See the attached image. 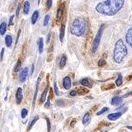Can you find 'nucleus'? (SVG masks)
I'll list each match as a JSON object with an SVG mask.
<instances>
[{
  "label": "nucleus",
  "mask_w": 132,
  "mask_h": 132,
  "mask_svg": "<svg viewBox=\"0 0 132 132\" xmlns=\"http://www.w3.org/2000/svg\"><path fill=\"white\" fill-rule=\"evenodd\" d=\"M124 3V0H105L95 6V10L99 14L113 16L122 9Z\"/></svg>",
  "instance_id": "f257e3e1"
},
{
  "label": "nucleus",
  "mask_w": 132,
  "mask_h": 132,
  "mask_svg": "<svg viewBox=\"0 0 132 132\" xmlns=\"http://www.w3.org/2000/svg\"><path fill=\"white\" fill-rule=\"evenodd\" d=\"M128 49L122 39H119L115 43L113 52V60L116 63L122 62L123 59L127 55Z\"/></svg>",
  "instance_id": "f03ea898"
},
{
  "label": "nucleus",
  "mask_w": 132,
  "mask_h": 132,
  "mask_svg": "<svg viewBox=\"0 0 132 132\" xmlns=\"http://www.w3.org/2000/svg\"><path fill=\"white\" fill-rule=\"evenodd\" d=\"M71 33L76 37L84 35L86 31V23L85 20L81 18H76L73 20L71 25Z\"/></svg>",
  "instance_id": "7ed1b4c3"
},
{
  "label": "nucleus",
  "mask_w": 132,
  "mask_h": 132,
  "mask_svg": "<svg viewBox=\"0 0 132 132\" xmlns=\"http://www.w3.org/2000/svg\"><path fill=\"white\" fill-rule=\"evenodd\" d=\"M104 28H105V24H102L100 27L97 34L95 35V37L94 40H93V45H92V52L93 54H95V52H97V50H98V48L100 43H101L102 35H103V32H104Z\"/></svg>",
  "instance_id": "20e7f679"
},
{
  "label": "nucleus",
  "mask_w": 132,
  "mask_h": 132,
  "mask_svg": "<svg viewBox=\"0 0 132 132\" xmlns=\"http://www.w3.org/2000/svg\"><path fill=\"white\" fill-rule=\"evenodd\" d=\"M42 75L43 73H41L40 76H38V80L36 82V87H35V93H34V96H33V101H32V107L33 109L35 108V103H36V98H37V96H38V90H39V86L40 84V81H41V79H42Z\"/></svg>",
  "instance_id": "39448f33"
},
{
  "label": "nucleus",
  "mask_w": 132,
  "mask_h": 132,
  "mask_svg": "<svg viewBox=\"0 0 132 132\" xmlns=\"http://www.w3.org/2000/svg\"><path fill=\"white\" fill-rule=\"evenodd\" d=\"M46 80H47V85L46 87V88L44 89L43 93L41 95V97H40V103L43 104L45 102L46 99V96L48 94V88H49V74L46 75Z\"/></svg>",
  "instance_id": "423d86ee"
},
{
  "label": "nucleus",
  "mask_w": 132,
  "mask_h": 132,
  "mask_svg": "<svg viewBox=\"0 0 132 132\" xmlns=\"http://www.w3.org/2000/svg\"><path fill=\"white\" fill-rule=\"evenodd\" d=\"M29 74V68L27 67H26L25 68H24L22 71L20 72L19 74V80L21 82H24Z\"/></svg>",
  "instance_id": "0eeeda50"
},
{
  "label": "nucleus",
  "mask_w": 132,
  "mask_h": 132,
  "mask_svg": "<svg viewBox=\"0 0 132 132\" xmlns=\"http://www.w3.org/2000/svg\"><path fill=\"white\" fill-rule=\"evenodd\" d=\"M62 85H63V87L66 90H70L72 86V83H71V79L69 76H65L63 81H62Z\"/></svg>",
  "instance_id": "6e6552de"
},
{
  "label": "nucleus",
  "mask_w": 132,
  "mask_h": 132,
  "mask_svg": "<svg viewBox=\"0 0 132 132\" xmlns=\"http://www.w3.org/2000/svg\"><path fill=\"white\" fill-rule=\"evenodd\" d=\"M23 99V91L21 87H19L17 89V91L15 93V100H16V103L18 104H20L22 101Z\"/></svg>",
  "instance_id": "1a4fd4ad"
},
{
  "label": "nucleus",
  "mask_w": 132,
  "mask_h": 132,
  "mask_svg": "<svg viewBox=\"0 0 132 132\" xmlns=\"http://www.w3.org/2000/svg\"><path fill=\"white\" fill-rule=\"evenodd\" d=\"M123 114V112H114V113H111L109 114L107 116V118H108L109 120H112V121H115L117 120L118 119L120 118Z\"/></svg>",
  "instance_id": "9d476101"
},
{
  "label": "nucleus",
  "mask_w": 132,
  "mask_h": 132,
  "mask_svg": "<svg viewBox=\"0 0 132 132\" xmlns=\"http://www.w3.org/2000/svg\"><path fill=\"white\" fill-rule=\"evenodd\" d=\"M64 10H65V4L62 3L57 10V16H56V19L57 21H60L61 20V19L62 18V15L64 14Z\"/></svg>",
  "instance_id": "9b49d317"
},
{
  "label": "nucleus",
  "mask_w": 132,
  "mask_h": 132,
  "mask_svg": "<svg viewBox=\"0 0 132 132\" xmlns=\"http://www.w3.org/2000/svg\"><path fill=\"white\" fill-rule=\"evenodd\" d=\"M126 40L129 46L132 48V27L128 29L126 35Z\"/></svg>",
  "instance_id": "f8f14e48"
},
{
  "label": "nucleus",
  "mask_w": 132,
  "mask_h": 132,
  "mask_svg": "<svg viewBox=\"0 0 132 132\" xmlns=\"http://www.w3.org/2000/svg\"><path fill=\"white\" fill-rule=\"evenodd\" d=\"M65 33V25L63 23L61 24V27L60 29V35H59V38H60V40L61 43L63 42V40H64Z\"/></svg>",
  "instance_id": "ddd939ff"
},
{
  "label": "nucleus",
  "mask_w": 132,
  "mask_h": 132,
  "mask_svg": "<svg viewBox=\"0 0 132 132\" xmlns=\"http://www.w3.org/2000/svg\"><path fill=\"white\" fill-rule=\"evenodd\" d=\"M122 101H123V98L119 97V96H114L112 99L111 104L113 106H118L122 103Z\"/></svg>",
  "instance_id": "4468645a"
},
{
  "label": "nucleus",
  "mask_w": 132,
  "mask_h": 132,
  "mask_svg": "<svg viewBox=\"0 0 132 132\" xmlns=\"http://www.w3.org/2000/svg\"><path fill=\"white\" fill-rule=\"evenodd\" d=\"M38 18H39V11L38 10L34 11V13L32 15V17H31V23H32V24L34 25V24H36Z\"/></svg>",
  "instance_id": "2eb2a0df"
},
{
  "label": "nucleus",
  "mask_w": 132,
  "mask_h": 132,
  "mask_svg": "<svg viewBox=\"0 0 132 132\" xmlns=\"http://www.w3.org/2000/svg\"><path fill=\"white\" fill-rule=\"evenodd\" d=\"M5 45L6 46H7L8 48H10L12 44H13V37L10 35H7L5 36Z\"/></svg>",
  "instance_id": "dca6fc26"
},
{
  "label": "nucleus",
  "mask_w": 132,
  "mask_h": 132,
  "mask_svg": "<svg viewBox=\"0 0 132 132\" xmlns=\"http://www.w3.org/2000/svg\"><path fill=\"white\" fill-rule=\"evenodd\" d=\"M37 44H38V51H39V53L40 54H42L43 52V39L42 38H38V41H37Z\"/></svg>",
  "instance_id": "f3484780"
},
{
  "label": "nucleus",
  "mask_w": 132,
  "mask_h": 132,
  "mask_svg": "<svg viewBox=\"0 0 132 132\" xmlns=\"http://www.w3.org/2000/svg\"><path fill=\"white\" fill-rule=\"evenodd\" d=\"M115 87V85L114 84H112V83H110V84H107V85H104L101 86V90H104V91H106V90H112Z\"/></svg>",
  "instance_id": "a211bd4d"
},
{
  "label": "nucleus",
  "mask_w": 132,
  "mask_h": 132,
  "mask_svg": "<svg viewBox=\"0 0 132 132\" xmlns=\"http://www.w3.org/2000/svg\"><path fill=\"white\" fill-rule=\"evenodd\" d=\"M66 62H67V57L65 54L62 55L61 58H60V69H63L65 68L66 65Z\"/></svg>",
  "instance_id": "6ab92c4d"
},
{
  "label": "nucleus",
  "mask_w": 132,
  "mask_h": 132,
  "mask_svg": "<svg viewBox=\"0 0 132 132\" xmlns=\"http://www.w3.org/2000/svg\"><path fill=\"white\" fill-rule=\"evenodd\" d=\"M76 91H77V94L79 95H85L90 92V90L85 87H79Z\"/></svg>",
  "instance_id": "aec40b11"
},
{
  "label": "nucleus",
  "mask_w": 132,
  "mask_h": 132,
  "mask_svg": "<svg viewBox=\"0 0 132 132\" xmlns=\"http://www.w3.org/2000/svg\"><path fill=\"white\" fill-rule=\"evenodd\" d=\"M7 25L5 21L0 24V35H5L6 31H7Z\"/></svg>",
  "instance_id": "412c9836"
},
{
  "label": "nucleus",
  "mask_w": 132,
  "mask_h": 132,
  "mask_svg": "<svg viewBox=\"0 0 132 132\" xmlns=\"http://www.w3.org/2000/svg\"><path fill=\"white\" fill-rule=\"evenodd\" d=\"M30 10V3L28 1H25L24 4V13L25 15H28Z\"/></svg>",
  "instance_id": "4be33fe9"
},
{
  "label": "nucleus",
  "mask_w": 132,
  "mask_h": 132,
  "mask_svg": "<svg viewBox=\"0 0 132 132\" xmlns=\"http://www.w3.org/2000/svg\"><path fill=\"white\" fill-rule=\"evenodd\" d=\"M21 65H22V62L19 59V60L17 61V62H16V64L15 65L14 68H13V71H14L15 73H18V72L20 71L21 68Z\"/></svg>",
  "instance_id": "5701e85b"
},
{
  "label": "nucleus",
  "mask_w": 132,
  "mask_h": 132,
  "mask_svg": "<svg viewBox=\"0 0 132 132\" xmlns=\"http://www.w3.org/2000/svg\"><path fill=\"white\" fill-rule=\"evenodd\" d=\"M80 84L81 85H83L84 87H89V88H92V85L90 83L89 80L87 79H82L80 81Z\"/></svg>",
  "instance_id": "b1692460"
},
{
  "label": "nucleus",
  "mask_w": 132,
  "mask_h": 132,
  "mask_svg": "<svg viewBox=\"0 0 132 132\" xmlns=\"http://www.w3.org/2000/svg\"><path fill=\"white\" fill-rule=\"evenodd\" d=\"M38 120H39V116H38V115L35 116V117H34V118L32 119V120L30 122L29 125L28 126V128H27V131H30V129H32V128L34 126V125H35V123H37V121H38Z\"/></svg>",
  "instance_id": "393cba45"
},
{
  "label": "nucleus",
  "mask_w": 132,
  "mask_h": 132,
  "mask_svg": "<svg viewBox=\"0 0 132 132\" xmlns=\"http://www.w3.org/2000/svg\"><path fill=\"white\" fill-rule=\"evenodd\" d=\"M90 119V113H89V112L85 113V114L84 115V117H83V119H82V123H83V125H86L87 123L89 122Z\"/></svg>",
  "instance_id": "a878e982"
},
{
  "label": "nucleus",
  "mask_w": 132,
  "mask_h": 132,
  "mask_svg": "<svg viewBox=\"0 0 132 132\" xmlns=\"http://www.w3.org/2000/svg\"><path fill=\"white\" fill-rule=\"evenodd\" d=\"M122 84H123V76L120 73V74L118 75V79L115 81V85H117L118 87H120V86L122 85Z\"/></svg>",
  "instance_id": "bb28decb"
},
{
  "label": "nucleus",
  "mask_w": 132,
  "mask_h": 132,
  "mask_svg": "<svg viewBox=\"0 0 132 132\" xmlns=\"http://www.w3.org/2000/svg\"><path fill=\"white\" fill-rule=\"evenodd\" d=\"M56 104L58 106H60V107H63L65 106V101L62 99H59V100H57L56 101Z\"/></svg>",
  "instance_id": "cd10ccee"
},
{
  "label": "nucleus",
  "mask_w": 132,
  "mask_h": 132,
  "mask_svg": "<svg viewBox=\"0 0 132 132\" xmlns=\"http://www.w3.org/2000/svg\"><path fill=\"white\" fill-rule=\"evenodd\" d=\"M49 20H50V15H46L44 20H43V26L44 27H47L49 23Z\"/></svg>",
  "instance_id": "c85d7f7f"
},
{
  "label": "nucleus",
  "mask_w": 132,
  "mask_h": 132,
  "mask_svg": "<svg viewBox=\"0 0 132 132\" xmlns=\"http://www.w3.org/2000/svg\"><path fill=\"white\" fill-rule=\"evenodd\" d=\"M106 64H107V62H106V61L105 60V59H104V58L100 59L98 60V65L99 67H104Z\"/></svg>",
  "instance_id": "c756f323"
},
{
  "label": "nucleus",
  "mask_w": 132,
  "mask_h": 132,
  "mask_svg": "<svg viewBox=\"0 0 132 132\" xmlns=\"http://www.w3.org/2000/svg\"><path fill=\"white\" fill-rule=\"evenodd\" d=\"M27 114H28V110L25 108L22 109V110H21V118L24 119V118L27 116Z\"/></svg>",
  "instance_id": "7c9ffc66"
},
{
  "label": "nucleus",
  "mask_w": 132,
  "mask_h": 132,
  "mask_svg": "<svg viewBox=\"0 0 132 132\" xmlns=\"http://www.w3.org/2000/svg\"><path fill=\"white\" fill-rule=\"evenodd\" d=\"M46 123H47V131L50 132L51 131V129H52V125H51V121L48 118H46Z\"/></svg>",
  "instance_id": "2f4dec72"
},
{
  "label": "nucleus",
  "mask_w": 132,
  "mask_h": 132,
  "mask_svg": "<svg viewBox=\"0 0 132 132\" xmlns=\"http://www.w3.org/2000/svg\"><path fill=\"white\" fill-rule=\"evenodd\" d=\"M109 110V108L108 107H103V108L101 109V111H99L98 113L96 114L98 116H99V115H101V114H102L105 113V112H106L107 111Z\"/></svg>",
  "instance_id": "473e14b6"
},
{
  "label": "nucleus",
  "mask_w": 132,
  "mask_h": 132,
  "mask_svg": "<svg viewBox=\"0 0 132 132\" xmlns=\"http://www.w3.org/2000/svg\"><path fill=\"white\" fill-rule=\"evenodd\" d=\"M54 90L52 89V87L49 88V93H48V99H52L54 98Z\"/></svg>",
  "instance_id": "72a5a7b5"
},
{
  "label": "nucleus",
  "mask_w": 132,
  "mask_h": 132,
  "mask_svg": "<svg viewBox=\"0 0 132 132\" xmlns=\"http://www.w3.org/2000/svg\"><path fill=\"white\" fill-rule=\"evenodd\" d=\"M54 94L58 96V95H60V91H59V89H58V87H57V85L56 82L54 83Z\"/></svg>",
  "instance_id": "f704fd0d"
},
{
  "label": "nucleus",
  "mask_w": 132,
  "mask_h": 132,
  "mask_svg": "<svg viewBox=\"0 0 132 132\" xmlns=\"http://www.w3.org/2000/svg\"><path fill=\"white\" fill-rule=\"evenodd\" d=\"M52 0H47L46 2V8L48 10H50L52 7Z\"/></svg>",
  "instance_id": "c9c22d12"
},
{
  "label": "nucleus",
  "mask_w": 132,
  "mask_h": 132,
  "mask_svg": "<svg viewBox=\"0 0 132 132\" xmlns=\"http://www.w3.org/2000/svg\"><path fill=\"white\" fill-rule=\"evenodd\" d=\"M20 11H21V4L19 3L18 5V7H17V9H16V11H15V15L17 18L19 17V14H20Z\"/></svg>",
  "instance_id": "e433bc0d"
},
{
  "label": "nucleus",
  "mask_w": 132,
  "mask_h": 132,
  "mask_svg": "<svg viewBox=\"0 0 132 132\" xmlns=\"http://www.w3.org/2000/svg\"><path fill=\"white\" fill-rule=\"evenodd\" d=\"M13 19H14V15H11L10 17V20H9V23H8V25L9 26H13L14 23H13Z\"/></svg>",
  "instance_id": "4c0bfd02"
},
{
  "label": "nucleus",
  "mask_w": 132,
  "mask_h": 132,
  "mask_svg": "<svg viewBox=\"0 0 132 132\" xmlns=\"http://www.w3.org/2000/svg\"><path fill=\"white\" fill-rule=\"evenodd\" d=\"M4 54H5V48H2V51H1V53H0V61H2L3 57H4Z\"/></svg>",
  "instance_id": "58836bf2"
},
{
  "label": "nucleus",
  "mask_w": 132,
  "mask_h": 132,
  "mask_svg": "<svg viewBox=\"0 0 132 132\" xmlns=\"http://www.w3.org/2000/svg\"><path fill=\"white\" fill-rule=\"evenodd\" d=\"M69 95H70L71 96H72V97H75L76 95H77V91L75 90H71V92H70V93H69Z\"/></svg>",
  "instance_id": "ea45409f"
},
{
  "label": "nucleus",
  "mask_w": 132,
  "mask_h": 132,
  "mask_svg": "<svg viewBox=\"0 0 132 132\" xmlns=\"http://www.w3.org/2000/svg\"><path fill=\"white\" fill-rule=\"evenodd\" d=\"M21 32V29H19V32H18V34H17V37H16V40H15V45H17V43H18V42H19V38H20Z\"/></svg>",
  "instance_id": "a19ab883"
},
{
  "label": "nucleus",
  "mask_w": 132,
  "mask_h": 132,
  "mask_svg": "<svg viewBox=\"0 0 132 132\" xmlns=\"http://www.w3.org/2000/svg\"><path fill=\"white\" fill-rule=\"evenodd\" d=\"M50 104H51V103H50V99L48 98L47 101H46V103L44 104V106H45L46 108H48V107L50 106Z\"/></svg>",
  "instance_id": "79ce46f5"
},
{
  "label": "nucleus",
  "mask_w": 132,
  "mask_h": 132,
  "mask_svg": "<svg viewBox=\"0 0 132 132\" xmlns=\"http://www.w3.org/2000/svg\"><path fill=\"white\" fill-rule=\"evenodd\" d=\"M51 38H52V33L49 32L47 36V39H46V43H49L50 40H51Z\"/></svg>",
  "instance_id": "37998d69"
},
{
  "label": "nucleus",
  "mask_w": 132,
  "mask_h": 132,
  "mask_svg": "<svg viewBox=\"0 0 132 132\" xmlns=\"http://www.w3.org/2000/svg\"><path fill=\"white\" fill-rule=\"evenodd\" d=\"M53 50H54V45H53V43H52L51 46H50V47L48 48V52L51 53V52H53Z\"/></svg>",
  "instance_id": "c03bdc74"
},
{
  "label": "nucleus",
  "mask_w": 132,
  "mask_h": 132,
  "mask_svg": "<svg viewBox=\"0 0 132 132\" xmlns=\"http://www.w3.org/2000/svg\"><path fill=\"white\" fill-rule=\"evenodd\" d=\"M76 123V119L72 120V121L71 122V124H70V125H71V127H72V128L73 127V126H75Z\"/></svg>",
  "instance_id": "a18cd8bd"
},
{
  "label": "nucleus",
  "mask_w": 132,
  "mask_h": 132,
  "mask_svg": "<svg viewBox=\"0 0 132 132\" xmlns=\"http://www.w3.org/2000/svg\"><path fill=\"white\" fill-rule=\"evenodd\" d=\"M53 60V55L52 54H49V57H48L47 58V62H50Z\"/></svg>",
  "instance_id": "49530a36"
},
{
  "label": "nucleus",
  "mask_w": 132,
  "mask_h": 132,
  "mask_svg": "<svg viewBox=\"0 0 132 132\" xmlns=\"http://www.w3.org/2000/svg\"><path fill=\"white\" fill-rule=\"evenodd\" d=\"M128 96H132V91L131 92H130V93H127V94H126L125 95H123V98H128Z\"/></svg>",
  "instance_id": "de8ad7c7"
},
{
  "label": "nucleus",
  "mask_w": 132,
  "mask_h": 132,
  "mask_svg": "<svg viewBox=\"0 0 132 132\" xmlns=\"http://www.w3.org/2000/svg\"><path fill=\"white\" fill-rule=\"evenodd\" d=\"M34 69H35V65L32 64V71H31V75H32L33 72H34Z\"/></svg>",
  "instance_id": "09e8293b"
},
{
  "label": "nucleus",
  "mask_w": 132,
  "mask_h": 132,
  "mask_svg": "<svg viewBox=\"0 0 132 132\" xmlns=\"http://www.w3.org/2000/svg\"><path fill=\"white\" fill-rule=\"evenodd\" d=\"M127 79V81L131 80V79H132V74H131V75L128 76V77H127V79Z\"/></svg>",
  "instance_id": "8fccbe9b"
},
{
  "label": "nucleus",
  "mask_w": 132,
  "mask_h": 132,
  "mask_svg": "<svg viewBox=\"0 0 132 132\" xmlns=\"http://www.w3.org/2000/svg\"><path fill=\"white\" fill-rule=\"evenodd\" d=\"M126 128H127L128 129H129V130L132 131V126H126Z\"/></svg>",
  "instance_id": "3c124183"
},
{
  "label": "nucleus",
  "mask_w": 132,
  "mask_h": 132,
  "mask_svg": "<svg viewBox=\"0 0 132 132\" xmlns=\"http://www.w3.org/2000/svg\"><path fill=\"white\" fill-rule=\"evenodd\" d=\"M103 56H104V58H106V57H107V55H106V54H105V53H104V55H103Z\"/></svg>",
  "instance_id": "603ef678"
},
{
  "label": "nucleus",
  "mask_w": 132,
  "mask_h": 132,
  "mask_svg": "<svg viewBox=\"0 0 132 132\" xmlns=\"http://www.w3.org/2000/svg\"><path fill=\"white\" fill-rule=\"evenodd\" d=\"M40 1H41V0H38V5H40Z\"/></svg>",
  "instance_id": "864d4df0"
},
{
  "label": "nucleus",
  "mask_w": 132,
  "mask_h": 132,
  "mask_svg": "<svg viewBox=\"0 0 132 132\" xmlns=\"http://www.w3.org/2000/svg\"><path fill=\"white\" fill-rule=\"evenodd\" d=\"M101 132H107V131H101Z\"/></svg>",
  "instance_id": "5fc2aeb1"
},
{
  "label": "nucleus",
  "mask_w": 132,
  "mask_h": 132,
  "mask_svg": "<svg viewBox=\"0 0 132 132\" xmlns=\"http://www.w3.org/2000/svg\"><path fill=\"white\" fill-rule=\"evenodd\" d=\"M0 84H1V81H0Z\"/></svg>",
  "instance_id": "6e6d98bb"
}]
</instances>
